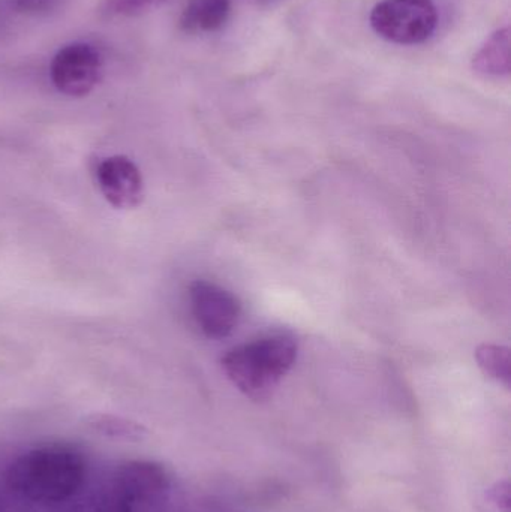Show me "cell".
<instances>
[{
    "label": "cell",
    "mask_w": 511,
    "mask_h": 512,
    "mask_svg": "<svg viewBox=\"0 0 511 512\" xmlns=\"http://www.w3.org/2000/svg\"><path fill=\"white\" fill-rule=\"evenodd\" d=\"M102 59L98 50L86 42H74L57 51L51 62L54 87L63 95H89L101 80Z\"/></svg>",
    "instance_id": "8992f818"
},
{
    "label": "cell",
    "mask_w": 511,
    "mask_h": 512,
    "mask_svg": "<svg viewBox=\"0 0 511 512\" xmlns=\"http://www.w3.org/2000/svg\"><path fill=\"white\" fill-rule=\"evenodd\" d=\"M473 68L477 74L491 78L509 77L510 74V29L509 26L495 30L473 57Z\"/></svg>",
    "instance_id": "9c48e42d"
},
{
    "label": "cell",
    "mask_w": 511,
    "mask_h": 512,
    "mask_svg": "<svg viewBox=\"0 0 511 512\" xmlns=\"http://www.w3.org/2000/svg\"><path fill=\"white\" fill-rule=\"evenodd\" d=\"M165 0H104L99 14L104 18L137 17L159 8Z\"/></svg>",
    "instance_id": "7c38bea8"
},
{
    "label": "cell",
    "mask_w": 511,
    "mask_h": 512,
    "mask_svg": "<svg viewBox=\"0 0 511 512\" xmlns=\"http://www.w3.org/2000/svg\"><path fill=\"white\" fill-rule=\"evenodd\" d=\"M86 423L93 432L116 441L140 442L147 436V429L143 424L116 414L98 412V414L89 415Z\"/></svg>",
    "instance_id": "30bf717a"
},
{
    "label": "cell",
    "mask_w": 511,
    "mask_h": 512,
    "mask_svg": "<svg viewBox=\"0 0 511 512\" xmlns=\"http://www.w3.org/2000/svg\"><path fill=\"white\" fill-rule=\"evenodd\" d=\"M62 0H12V6L24 14H44L53 11Z\"/></svg>",
    "instance_id": "4fadbf2b"
},
{
    "label": "cell",
    "mask_w": 511,
    "mask_h": 512,
    "mask_svg": "<svg viewBox=\"0 0 511 512\" xmlns=\"http://www.w3.org/2000/svg\"><path fill=\"white\" fill-rule=\"evenodd\" d=\"M170 493V472L164 465L129 460L117 469L105 495L84 512H162Z\"/></svg>",
    "instance_id": "3957f363"
},
{
    "label": "cell",
    "mask_w": 511,
    "mask_h": 512,
    "mask_svg": "<svg viewBox=\"0 0 511 512\" xmlns=\"http://www.w3.org/2000/svg\"><path fill=\"white\" fill-rule=\"evenodd\" d=\"M297 357L291 337L269 336L231 349L222 358L230 381L249 399L266 400L290 372Z\"/></svg>",
    "instance_id": "7a4b0ae2"
},
{
    "label": "cell",
    "mask_w": 511,
    "mask_h": 512,
    "mask_svg": "<svg viewBox=\"0 0 511 512\" xmlns=\"http://www.w3.org/2000/svg\"><path fill=\"white\" fill-rule=\"evenodd\" d=\"M96 179L101 194L116 209H132L143 197V177L137 164L126 156L104 159L98 165Z\"/></svg>",
    "instance_id": "52a82bcc"
},
{
    "label": "cell",
    "mask_w": 511,
    "mask_h": 512,
    "mask_svg": "<svg viewBox=\"0 0 511 512\" xmlns=\"http://www.w3.org/2000/svg\"><path fill=\"white\" fill-rule=\"evenodd\" d=\"M372 29L381 38L398 45L428 41L438 26L434 0H381L372 9Z\"/></svg>",
    "instance_id": "277c9868"
},
{
    "label": "cell",
    "mask_w": 511,
    "mask_h": 512,
    "mask_svg": "<svg viewBox=\"0 0 511 512\" xmlns=\"http://www.w3.org/2000/svg\"><path fill=\"white\" fill-rule=\"evenodd\" d=\"M192 315L210 339H224L233 333L242 315L240 301L227 289L207 280H197L189 288Z\"/></svg>",
    "instance_id": "5b68a950"
},
{
    "label": "cell",
    "mask_w": 511,
    "mask_h": 512,
    "mask_svg": "<svg viewBox=\"0 0 511 512\" xmlns=\"http://www.w3.org/2000/svg\"><path fill=\"white\" fill-rule=\"evenodd\" d=\"M476 360L486 375L501 382L504 387L510 388L511 357L507 346L491 345V343L479 346L476 351Z\"/></svg>",
    "instance_id": "8fae6325"
},
{
    "label": "cell",
    "mask_w": 511,
    "mask_h": 512,
    "mask_svg": "<svg viewBox=\"0 0 511 512\" xmlns=\"http://www.w3.org/2000/svg\"><path fill=\"white\" fill-rule=\"evenodd\" d=\"M87 478V460L68 444H47L24 451L5 471L12 493L35 504H60L74 498Z\"/></svg>",
    "instance_id": "6da1fadb"
},
{
    "label": "cell",
    "mask_w": 511,
    "mask_h": 512,
    "mask_svg": "<svg viewBox=\"0 0 511 512\" xmlns=\"http://www.w3.org/2000/svg\"><path fill=\"white\" fill-rule=\"evenodd\" d=\"M231 0H189L180 15V29L186 33H213L227 24Z\"/></svg>",
    "instance_id": "ba28073f"
}]
</instances>
